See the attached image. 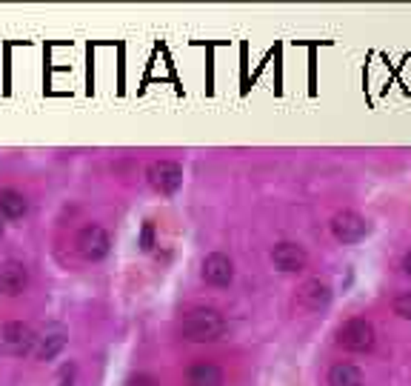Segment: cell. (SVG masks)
Here are the masks:
<instances>
[{"mask_svg":"<svg viewBox=\"0 0 411 386\" xmlns=\"http://www.w3.org/2000/svg\"><path fill=\"white\" fill-rule=\"evenodd\" d=\"M126 386H157V383H154L151 375H132V377L126 380Z\"/></svg>","mask_w":411,"mask_h":386,"instance_id":"e0dca14e","label":"cell"},{"mask_svg":"<svg viewBox=\"0 0 411 386\" xmlns=\"http://www.w3.org/2000/svg\"><path fill=\"white\" fill-rule=\"evenodd\" d=\"M402 269H405V275H411V252L402 258Z\"/></svg>","mask_w":411,"mask_h":386,"instance_id":"ac0fdd59","label":"cell"},{"mask_svg":"<svg viewBox=\"0 0 411 386\" xmlns=\"http://www.w3.org/2000/svg\"><path fill=\"white\" fill-rule=\"evenodd\" d=\"M297 301H300V306H306L311 312H320V309H326L331 303V289L320 278H311V281H306L297 289Z\"/></svg>","mask_w":411,"mask_h":386,"instance_id":"30bf717a","label":"cell"},{"mask_svg":"<svg viewBox=\"0 0 411 386\" xmlns=\"http://www.w3.org/2000/svg\"><path fill=\"white\" fill-rule=\"evenodd\" d=\"M377 335H374V326L365 320V318H348L340 329H337V343L346 349V352H368L374 346Z\"/></svg>","mask_w":411,"mask_h":386,"instance_id":"7a4b0ae2","label":"cell"},{"mask_svg":"<svg viewBox=\"0 0 411 386\" xmlns=\"http://www.w3.org/2000/svg\"><path fill=\"white\" fill-rule=\"evenodd\" d=\"M394 315H400L402 320H411V292H402L394 298Z\"/></svg>","mask_w":411,"mask_h":386,"instance_id":"9a60e30c","label":"cell"},{"mask_svg":"<svg viewBox=\"0 0 411 386\" xmlns=\"http://www.w3.org/2000/svg\"><path fill=\"white\" fill-rule=\"evenodd\" d=\"M151 244H154V226L151 224H143V235H140V249H151Z\"/></svg>","mask_w":411,"mask_h":386,"instance_id":"2e32d148","label":"cell"},{"mask_svg":"<svg viewBox=\"0 0 411 386\" xmlns=\"http://www.w3.org/2000/svg\"><path fill=\"white\" fill-rule=\"evenodd\" d=\"M29 286V269L21 261H4L0 264V295H21Z\"/></svg>","mask_w":411,"mask_h":386,"instance_id":"ba28073f","label":"cell"},{"mask_svg":"<svg viewBox=\"0 0 411 386\" xmlns=\"http://www.w3.org/2000/svg\"><path fill=\"white\" fill-rule=\"evenodd\" d=\"M329 386H363V372L354 363H334L329 369Z\"/></svg>","mask_w":411,"mask_h":386,"instance_id":"5bb4252c","label":"cell"},{"mask_svg":"<svg viewBox=\"0 0 411 386\" xmlns=\"http://www.w3.org/2000/svg\"><path fill=\"white\" fill-rule=\"evenodd\" d=\"M203 281L212 286H229L235 281V264L223 252H212L203 258Z\"/></svg>","mask_w":411,"mask_h":386,"instance_id":"52a82bcc","label":"cell"},{"mask_svg":"<svg viewBox=\"0 0 411 386\" xmlns=\"http://www.w3.org/2000/svg\"><path fill=\"white\" fill-rule=\"evenodd\" d=\"M0 238H4V224H0Z\"/></svg>","mask_w":411,"mask_h":386,"instance_id":"d6986e66","label":"cell"},{"mask_svg":"<svg viewBox=\"0 0 411 386\" xmlns=\"http://www.w3.org/2000/svg\"><path fill=\"white\" fill-rule=\"evenodd\" d=\"M35 340H38L35 329L23 320H9V323H4V329H0V343H4L12 355H29L35 349Z\"/></svg>","mask_w":411,"mask_h":386,"instance_id":"5b68a950","label":"cell"},{"mask_svg":"<svg viewBox=\"0 0 411 386\" xmlns=\"http://www.w3.org/2000/svg\"><path fill=\"white\" fill-rule=\"evenodd\" d=\"M331 232L340 244H360L368 235V221L357 212H337L331 221Z\"/></svg>","mask_w":411,"mask_h":386,"instance_id":"8992f818","label":"cell"},{"mask_svg":"<svg viewBox=\"0 0 411 386\" xmlns=\"http://www.w3.org/2000/svg\"><path fill=\"white\" fill-rule=\"evenodd\" d=\"M75 249H78V255L83 261H103L109 255V249H112V238H109V232L100 224H89V226H83L78 232Z\"/></svg>","mask_w":411,"mask_h":386,"instance_id":"3957f363","label":"cell"},{"mask_svg":"<svg viewBox=\"0 0 411 386\" xmlns=\"http://www.w3.org/2000/svg\"><path fill=\"white\" fill-rule=\"evenodd\" d=\"M146 174H149L151 189L160 192V195H174L183 183V166L174 160H154Z\"/></svg>","mask_w":411,"mask_h":386,"instance_id":"277c9868","label":"cell"},{"mask_svg":"<svg viewBox=\"0 0 411 386\" xmlns=\"http://www.w3.org/2000/svg\"><path fill=\"white\" fill-rule=\"evenodd\" d=\"M272 264L280 269V272H297L306 266V249L294 241H283L272 249Z\"/></svg>","mask_w":411,"mask_h":386,"instance_id":"9c48e42d","label":"cell"},{"mask_svg":"<svg viewBox=\"0 0 411 386\" xmlns=\"http://www.w3.org/2000/svg\"><path fill=\"white\" fill-rule=\"evenodd\" d=\"M66 349V329L63 326H49L43 329V335H38L35 340V358L38 360H52Z\"/></svg>","mask_w":411,"mask_h":386,"instance_id":"8fae6325","label":"cell"},{"mask_svg":"<svg viewBox=\"0 0 411 386\" xmlns=\"http://www.w3.org/2000/svg\"><path fill=\"white\" fill-rule=\"evenodd\" d=\"M0 212H4L9 221H21L29 212V204L21 192L15 189H0Z\"/></svg>","mask_w":411,"mask_h":386,"instance_id":"4fadbf2b","label":"cell"},{"mask_svg":"<svg viewBox=\"0 0 411 386\" xmlns=\"http://www.w3.org/2000/svg\"><path fill=\"white\" fill-rule=\"evenodd\" d=\"M186 383L188 386H223V369L212 360H200V363L188 366Z\"/></svg>","mask_w":411,"mask_h":386,"instance_id":"7c38bea8","label":"cell"},{"mask_svg":"<svg viewBox=\"0 0 411 386\" xmlns=\"http://www.w3.org/2000/svg\"><path fill=\"white\" fill-rule=\"evenodd\" d=\"M180 332L186 340H194V343H206V340H218L223 332H226V320L220 312L215 309H194L183 318L180 323Z\"/></svg>","mask_w":411,"mask_h":386,"instance_id":"6da1fadb","label":"cell"}]
</instances>
